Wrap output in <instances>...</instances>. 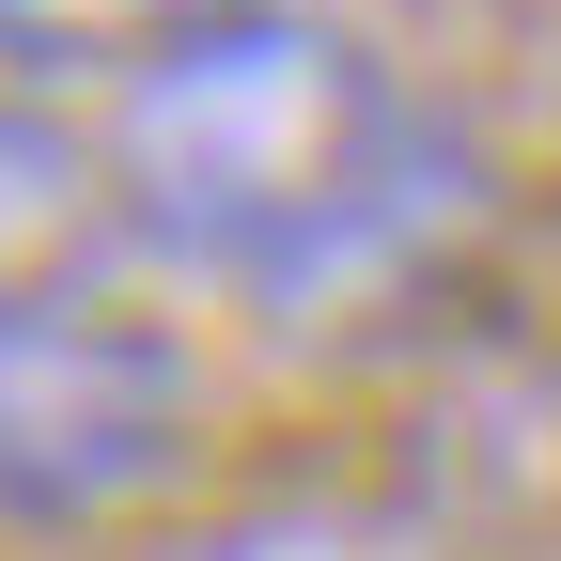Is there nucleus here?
<instances>
[{"mask_svg":"<svg viewBox=\"0 0 561 561\" xmlns=\"http://www.w3.org/2000/svg\"><path fill=\"white\" fill-rule=\"evenodd\" d=\"M94 157H110V234H140L187 280H234L280 328H359L421 297L483 203V157L359 32L297 0H250L157 79H125Z\"/></svg>","mask_w":561,"mask_h":561,"instance_id":"1","label":"nucleus"},{"mask_svg":"<svg viewBox=\"0 0 561 561\" xmlns=\"http://www.w3.org/2000/svg\"><path fill=\"white\" fill-rule=\"evenodd\" d=\"M94 250H110V157H94V125H62L47 94H0V312L94 280Z\"/></svg>","mask_w":561,"mask_h":561,"instance_id":"3","label":"nucleus"},{"mask_svg":"<svg viewBox=\"0 0 561 561\" xmlns=\"http://www.w3.org/2000/svg\"><path fill=\"white\" fill-rule=\"evenodd\" d=\"M203 468V343L94 280L0 312V530H125Z\"/></svg>","mask_w":561,"mask_h":561,"instance_id":"2","label":"nucleus"},{"mask_svg":"<svg viewBox=\"0 0 561 561\" xmlns=\"http://www.w3.org/2000/svg\"><path fill=\"white\" fill-rule=\"evenodd\" d=\"M219 16H250V0H0V94H79V79L125 94Z\"/></svg>","mask_w":561,"mask_h":561,"instance_id":"4","label":"nucleus"}]
</instances>
